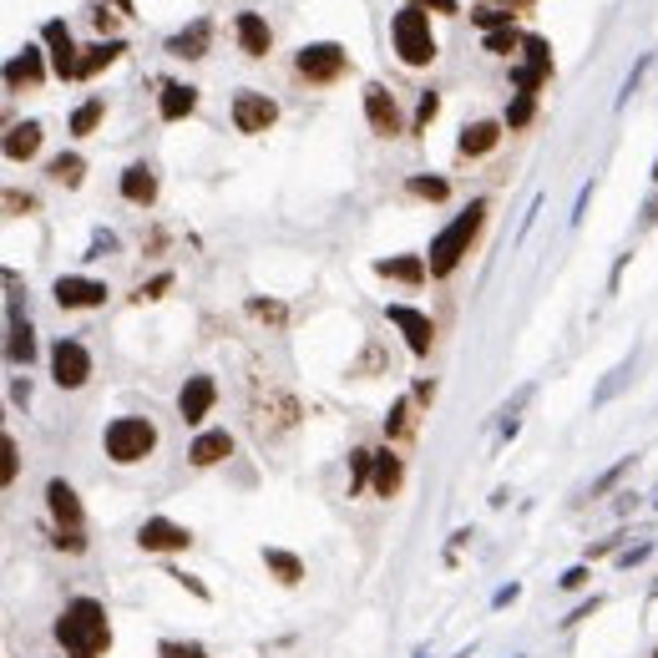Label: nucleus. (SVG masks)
Listing matches in <instances>:
<instances>
[{"label":"nucleus","mask_w":658,"mask_h":658,"mask_svg":"<svg viewBox=\"0 0 658 658\" xmlns=\"http://www.w3.org/2000/svg\"><path fill=\"white\" fill-rule=\"evenodd\" d=\"M56 643L66 648V658H102L112 648V618L102 598H71L56 613Z\"/></svg>","instance_id":"obj_1"},{"label":"nucleus","mask_w":658,"mask_h":658,"mask_svg":"<svg viewBox=\"0 0 658 658\" xmlns=\"http://www.w3.org/2000/svg\"><path fill=\"white\" fill-rule=\"evenodd\" d=\"M486 213H491V203L486 198H471L436 238H431V254H426V264H431V279H451L456 274V264L471 254V243H476V233L486 228Z\"/></svg>","instance_id":"obj_2"},{"label":"nucleus","mask_w":658,"mask_h":658,"mask_svg":"<svg viewBox=\"0 0 658 658\" xmlns=\"http://www.w3.org/2000/svg\"><path fill=\"white\" fill-rule=\"evenodd\" d=\"M102 451L117 461V466H137L157 451V426L147 416H117L107 431H102Z\"/></svg>","instance_id":"obj_3"},{"label":"nucleus","mask_w":658,"mask_h":658,"mask_svg":"<svg viewBox=\"0 0 658 658\" xmlns=\"http://www.w3.org/2000/svg\"><path fill=\"white\" fill-rule=\"evenodd\" d=\"M390 36H395V56L405 61V66H431L436 61V36H431V16L421 11V6H405V11H395V26H390Z\"/></svg>","instance_id":"obj_4"},{"label":"nucleus","mask_w":658,"mask_h":658,"mask_svg":"<svg viewBox=\"0 0 658 658\" xmlns=\"http://www.w3.org/2000/svg\"><path fill=\"white\" fill-rule=\"evenodd\" d=\"M294 71L309 81V87H329V81H340V76L350 71V56H345V46H335V41H314V46H304V51L294 56Z\"/></svg>","instance_id":"obj_5"},{"label":"nucleus","mask_w":658,"mask_h":658,"mask_svg":"<svg viewBox=\"0 0 658 658\" xmlns=\"http://www.w3.org/2000/svg\"><path fill=\"white\" fill-rule=\"evenodd\" d=\"M137 547H142L147 557H173V552H188V547H193V532H188L183 522H173V517H147V522L137 527Z\"/></svg>","instance_id":"obj_6"},{"label":"nucleus","mask_w":658,"mask_h":658,"mask_svg":"<svg viewBox=\"0 0 658 658\" xmlns=\"http://www.w3.org/2000/svg\"><path fill=\"white\" fill-rule=\"evenodd\" d=\"M51 380L61 385V390H81L92 380V355H87V345L81 340H56L51 345Z\"/></svg>","instance_id":"obj_7"},{"label":"nucleus","mask_w":658,"mask_h":658,"mask_svg":"<svg viewBox=\"0 0 658 658\" xmlns=\"http://www.w3.org/2000/svg\"><path fill=\"white\" fill-rule=\"evenodd\" d=\"M385 319L405 335L410 355H431V345H436V324H431V314L410 309V304H385Z\"/></svg>","instance_id":"obj_8"},{"label":"nucleus","mask_w":658,"mask_h":658,"mask_svg":"<svg viewBox=\"0 0 658 658\" xmlns=\"http://www.w3.org/2000/svg\"><path fill=\"white\" fill-rule=\"evenodd\" d=\"M547 76H552V46H547L542 36H527V46H522V61L512 66V87L537 97V87H542Z\"/></svg>","instance_id":"obj_9"},{"label":"nucleus","mask_w":658,"mask_h":658,"mask_svg":"<svg viewBox=\"0 0 658 658\" xmlns=\"http://www.w3.org/2000/svg\"><path fill=\"white\" fill-rule=\"evenodd\" d=\"M279 122V102L274 97H264V92H238L233 97V127L238 132H269Z\"/></svg>","instance_id":"obj_10"},{"label":"nucleus","mask_w":658,"mask_h":658,"mask_svg":"<svg viewBox=\"0 0 658 658\" xmlns=\"http://www.w3.org/2000/svg\"><path fill=\"white\" fill-rule=\"evenodd\" d=\"M46 507H51V522H56V532H87L81 522V497H76V486L71 481H61V476H51L46 481Z\"/></svg>","instance_id":"obj_11"},{"label":"nucleus","mask_w":658,"mask_h":658,"mask_svg":"<svg viewBox=\"0 0 658 658\" xmlns=\"http://www.w3.org/2000/svg\"><path fill=\"white\" fill-rule=\"evenodd\" d=\"M51 294H56L61 309H102L107 304V284L102 279H81V274H61L51 284Z\"/></svg>","instance_id":"obj_12"},{"label":"nucleus","mask_w":658,"mask_h":658,"mask_svg":"<svg viewBox=\"0 0 658 658\" xmlns=\"http://www.w3.org/2000/svg\"><path fill=\"white\" fill-rule=\"evenodd\" d=\"M365 117H370V127H375L380 137H400V132H405L400 107H395L390 87H380V81H370V87H365Z\"/></svg>","instance_id":"obj_13"},{"label":"nucleus","mask_w":658,"mask_h":658,"mask_svg":"<svg viewBox=\"0 0 658 658\" xmlns=\"http://www.w3.org/2000/svg\"><path fill=\"white\" fill-rule=\"evenodd\" d=\"M213 400H218L213 375H188V385L178 390V416H183V426H198L208 410H213Z\"/></svg>","instance_id":"obj_14"},{"label":"nucleus","mask_w":658,"mask_h":658,"mask_svg":"<svg viewBox=\"0 0 658 658\" xmlns=\"http://www.w3.org/2000/svg\"><path fill=\"white\" fill-rule=\"evenodd\" d=\"M41 41L51 46V71H56L61 81H76V66H81V56H76V41H71L66 21H46V26H41Z\"/></svg>","instance_id":"obj_15"},{"label":"nucleus","mask_w":658,"mask_h":658,"mask_svg":"<svg viewBox=\"0 0 658 658\" xmlns=\"http://www.w3.org/2000/svg\"><path fill=\"white\" fill-rule=\"evenodd\" d=\"M502 127L507 122H466L461 127V137H456V152L461 157H486V152H497V142H502Z\"/></svg>","instance_id":"obj_16"},{"label":"nucleus","mask_w":658,"mask_h":658,"mask_svg":"<svg viewBox=\"0 0 658 658\" xmlns=\"http://www.w3.org/2000/svg\"><path fill=\"white\" fill-rule=\"evenodd\" d=\"M157 112H162V122H183V117H193V112H198V87H188V81H162Z\"/></svg>","instance_id":"obj_17"},{"label":"nucleus","mask_w":658,"mask_h":658,"mask_svg":"<svg viewBox=\"0 0 658 658\" xmlns=\"http://www.w3.org/2000/svg\"><path fill=\"white\" fill-rule=\"evenodd\" d=\"M41 76H46V61H41L36 46H26V51H16L6 61V92H26V87H36Z\"/></svg>","instance_id":"obj_18"},{"label":"nucleus","mask_w":658,"mask_h":658,"mask_svg":"<svg viewBox=\"0 0 658 658\" xmlns=\"http://www.w3.org/2000/svg\"><path fill=\"white\" fill-rule=\"evenodd\" d=\"M238 46H243V56H254V61L269 56L274 31H269V21H264L259 11H243V16H238Z\"/></svg>","instance_id":"obj_19"},{"label":"nucleus","mask_w":658,"mask_h":658,"mask_svg":"<svg viewBox=\"0 0 658 658\" xmlns=\"http://www.w3.org/2000/svg\"><path fill=\"white\" fill-rule=\"evenodd\" d=\"M375 274L380 279H400V284H426L431 264L421 254H395V259H375Z\"/></svg>","instance_id":"obj_20"},{"label":"nucleus","mask_w":658,"mask_h":658,"mask_svg":"<svg viewBox=\"0 0 658 658\" xmlns=\"http://www.w3.org/2000/svg\"><path fill=\"white\" fill-rule=\"evenodd\" d=\"M122 198L137 203V208H152V203H157V173L147 168V162H132V168L122 173Z\"/></svg>","instance_id":"obj_21"},{"label":"nucleus","mask_w":658,"mask_h":658,"mask_svg":"<svg viewBox=\"0 0 658 658\" xmlns=\"http://www.w3.org/2000/svg\"><path fill=\"white\" fill-rule=\"evenodd\" d=\"M233 456V436L228 431H203L193 446H188V461L193 466H218V461H228Z\"/></svg>","instance_id":"obj_22"},{"label":"nucleus","mask_w":658,"mask_h":658,"mask_svg":"<svg viewBox=\"0 0 658 658\" xmlns=\"http://www.w3.org/2000/svg\"><path fill=\"white\" fill-rule=\"evenodd\" d=\"M122 51H127V46H122L117 36H107V41L87 46V51H81V66H76V81H92V76H97V71H107Z\"/></svg>","instance_id":"obj_23"},{"label":"nucleus","mask_w":658,"mask_h":658,"mask_svg":"<svg viewBox=\"0 0 658 658\" xmlns=\"http://www.w3.org/2000/svg\"><path fill=\"white\" fill-rule=\"evenodd\" d=\"M6 360H11V365H31V360H36V329H31V319H21L16 309H11V340H6Z\"/></svg>","instance_id":"obj_24"},{"label":"nucleus","mask_w":658,"mask_h":658,"mask_svg":"<svg viewBox=\"0 0 658 658\" xmlns=\"http://www.w3.org/2000/svg\"><path fill=\"white\" fill-rule=\"evenodd\" d=\"M208 36H213V26H208V16H198L188 31H178V36L168 41V51L183 56V61H198V56H208Z\"/></svg>","instance_id":"obj_25"},{"label":"nucleus","mask_w":658,"mask_h":658,"mask_svg":"<svg viewBox=\"0 0 658 658\" xmlns=\"http://www.w3.org/2000/svg\"><path fill=\"white\" fill-rule=\"evenodd\" d=\"M41 137H46L41 122H16V127L6 132V157H11V162H31V157L41 152Z\"/></svg>","instance_id":"obj_26"},{"label":"nucleus","mask_w":658,"mask_h":658,"mask_svg":"<svg viewBox=\"0 0 658 658\" xmlns=\"http://www.w3.org/2000/svg\"><path fill=\"white\" fill-rule=\"evenodd\" d=\"M370 481H375V497H385V502H390L395 491H400V481H405V466H400V456H395L390 446H385V451H375V476H370Z\"/></svg>","instance_id":"obj_27"},{"label":"nucleus","mask_w":658,"mask_h":658,"mask_svg":"<svg viewBox=\"0 0 658 658\" xmlns=\"http://www.w3.org/2000/svg\"><path fill=\"white\" fill-rule=\"evenodd\" d=\"M264 567H269V578H279L284 588H299L304 583V557L284 552V547H264Z\"/></svg>","instance_id":"obj_28"},{"label":"nucleus","mask_w":658,"mask_h":658,"mask_svg":"<svg viewBox=\"0 0 658 658\" xmlns=\"http://www.w3.org/2000/svg\"><path fill=\"white\" fill-rule=\"evenodd\" d=\"M385 436H390V441H410V436H416V400H410V395H400V400L390 405Z\"/></svg>","instance_id":"obj_29"},{"label":"nucleus","mask_w":658,"mask_h":658,"mask_svg":"<svg viewBox=\"0 0 658 658\" xmlns=\"http://www.w3.org/2000/svg\"><path fill=\"white\" fill-rule=\"evenodd\" d=\"M102 112H107V102H102V97H87V102L71 112V137H92L97 122H102Z\"/></svg>","instance_id":"obj_30"},{"label":"nucleus","mask_w":658,"mask_h":658,"mask_svg":"<svg viewBox=\"0 0 658 658\" xmlns=\"http://www.w3.org/2000/svg\"><path fill=\"white\" fill-rule=\"evenodd\" d=\"M51 178H56L61 188H81V178H87V162H81L76 152H61V157H51Z\"/></svg>","instance_id":"obj_31"},{"label":"nucleus","mask_w":658,"mask_h":658,"mask_svg":"<svg viewBox=\"0 0 658 658\" xmlns=\"http://www.w3.org/2000/svg\"><path fill=\"white\" fill-rule=\"evenodd\" d=\"M375 476V451H350V497H360V491H365V481Z\"/></svg>","instance_id":"obj_32"},{"label":"nucleus","mask_w":658,"mask_h":658,"mask_svg":"<svg viewBox=\"0 0 658 658\" xmlns=\"http://www.w3.org/2000/svg\"><path fill=\"white\" fill-rule=\"evenodd\" d=\"M527 46V36L517 31V26H507V31H486V51L491 56H512V51H522Z\"/></svg>","instance_id":"obj_33"},{"label":"nucleus","mask_w":658,"mask_h":658,"mask_svg":"<svg viewBox=\"0 0 658 658\" xmlns=\"http://www.w3.org/2000/svg\"><path fill=\"white\" fill-rule=\"evenodd\" d=\"M532 117H537V97H532V92H517V97H512V107H507V117H502V122H507V127H512V132H522V127H527V122H532Z\"/></svg>","instance_id":"obj_34"},{"label":"nucleus","mask_w":658,"mask_h":658,"mask_svg":"<svg viewBox=\"0 0 658 658\" xmlns=\"http://www.w3.org/2000/svg\"><path fill=\"white\" fill-rule=\"evenodd\" d=\"M405 188H410V198H426V203L451 198V183H446V178H410Z\"/></svg>","instance_id":"obj_35"},{"label":"nucleus","mask_w":658,"mask_h":658,"mask_svg":"<svg viewBox=\"0 0 658 658\" xmlns=\"http://www.w3.org/2000/svg\"><path fill=\"white\" fill-rule=\"evenodd\" d=\"M157 658H208V648L193 643V638H162V643H157Z\"/></svg>","instance_id":"obj_36"},{"label":"nucleus","mask_w":658,"mask_h":658,"mask_svg":"<svg viewBox=\"0 0 658 658\" xmlns=\"http://www.w3.org/2000/svg\"><path fill=\"white\" fill-rule=\"evenodd\" d=\"M249 314H254V319H264V324H274V329H279V324H289V309H284L279 299H249Z\"/></svg>","instance_id":"obj_37"},{"label":"nucleus","mask_w":658,"mask_h":658,"mask_svg":"<svg viewBox=\"0 0 658 658\" xmlns=\"http://www.w3.org/2000/svg\"><path fill=\"white\" fill-rule=\"evenodd\" d=\"M633 461H638V456H623L618 466H608V471H603V476L593 481V491H588V497H603V491H613V486H618V481H623V476L633 471Z\"/></svg>","instance_id":"obj_38"},{"label":"nucleus","mask_w":658,"mask_h":658,"mask_svg":"<svg viewBox=\"0 0 658 658\" xmlns=\"http://www.w3.org/2000/svg\"><path fill=\"white\" fill-rule=\"evenodd\" d=\"M436 112H441V92L431 87V92H421V107H416V122H410V132H426V127L436 122Z\"/></svg>","instance_id":"obj_39"},{"label":"nucleus","mask_w":658,"mask_h":658,"mask_svg":"<svg viewBox=\"0 0 658 658\" xmlns=\"http://www.w3.org/2000/svg\"><path fill=\"white\" fill-rule=\"evenodd\" d=\"M628 370H633V360H623V365H618V370H613V375H608L598 390H593V405H608V400L618 395V385H623V375H628Z\"/></svg>","instance_id":"obj_40"},{"label":"nucleus","mask_w":658,"mask_h":658,"mask_svg":"<svg viewBox=\"0 0 658 658\" xmlns=\"http://www.w3.org/2000/svg\"><path fill=\"white\" fill-rule=\"evenodd\" d=\"M588 578H593V567L588 562H572L557 583H562V593H578V588H588Z\"/></svg>","instance_id":"obj_41"},{"label":"nucleus","mask_w":658,"mask_h":658,"mask_svg":"<svg viewBox=\"0 0 658 658\" xmlns=\"http://www.w3.org/2000/svg\"><path fill=\"white\" fill-rule=\"evenodd\" d=\"M471 21L486 26V31H507V26H512V11H491V6H486V11H471Z\"/></svg>","instance_id":"obj_42"},{"label":"nucleus","mask_w":658,"mask_h":658,"mask_svg":"<svg viewBox=\"0 0 658 658\" xmlns=\"http://www.w3.org/2000/svg\"><path fill=\"white\" fill-rule=\"evenodd\" d=\"M0 451H6V471H0V481L11 486V481H16V471H21V451H16V441H11V436L0 441Z\"/></svg>","instance_id":"obj_43"},{"label":"nucleus","mask_w":658,"mask_h":658,"mask_svg":"<svg viewBox=\"0 0 658 658\" xmlns=\"http://www.w3.org/2000/svg\"><path fill=\"white\" fill-rule=\"evenodd\" d=\"M405 6H421V11H436V16H461L456 0H405Z\"/></svg>","instance_id":"obj_44"},{"label":"nucleus","mask_w":658,"mask_h":658,"mask_svg":"<svg viewBox=\"0 0 658 658\" xmlns=\"http://www.w3.org/2000/svg\"><path fill=\"white\" fill-rule=\"evenodd\" d=\"M112 249H117V233H97V238H92V249H87V259H107Z\"/></svg>","instance_id":"obj_45"},{"label":"nucleus","mask_w":658,"mask_h":658,"mask_svg":"<svg viewBox=\"0 0 658 658\" xmlns=\"http://www.w3.org/2000/svg\"><path fill=\"white\" fill-rule=\"evenodd\" d=\"M168 578H178V583H183V588H188V593H193L198 603H208V588H203V583L193 578V572H178V567H173V572H168Z\"/></svg>","instance_id":"obj_46"},{"label":"nucleus","mask_w":658,"mask_h":658,"mask_svg":"<svg viewBox=\"0 0 658 658\" xmlns=\"http://www.w3.org/2000/svg\"><path fill=\"white\" fill-rule=\"evenodd\" d=\"M162 289H173V274H157L152 284H142V289H137V299H162Z\"/></svg>","instance_id":"obj_47"},{"label":"nucleus","mask_w":658,"mask_h":658,"mask_svg":"<svg viewBox=\"0 0 658 658\" xmlns=\"http://www.w3.org/2000/svg\"><path fill=\"white\" fill-rule=\"evenodd\" d=\"M517 598H522V583H507V588L491 593V608H507V603H517Z\"/></svg>","instance_id":"obj_48"},{"label":"nucleus","mask_w":658,"mask_h":658,"mask_svg":"<svg viewBox=\"0 0 658 658\" xmlns=\"http://www.w3.org/2000/svg\"><path fill=\"white\" fill-rule=\"evenodd\" d=\"M6 208H11V213H36V198H31V193H26V198H21V193H6Z\"/></svg>","instance_id":"obj_49"},{"label":"nucleus","mask_w":658,"mask_h":658,"mask_svg":"<svg viewBox=\"0 0 658 658\" xmlns=\"http://www.w3.org/2000/svg\"><path fill=\"white\" fill-rule=\"evenodd\" d=\"M598 608H603V598H593V603H583V608H572V618H567V623H583V618H593Z\"/></svg>","instance_id":"obj_50"},{"label":"nucleus","mask_w":658,"mask_h":658,"mask_svg":"<svg viewBox=\"0 0 658 658\" xmlns=\"http://www.w3.org/2000/svg\"><path fill=\"white\" fill-rule=\"evenodd\" d=\"M588 198H593V183H583V193H578V208H572V223H583V208H588Z\"/></svg>","instance_id":"obj_51"},{"label":"nucleus","mask_w":658,"mask_h":658,"mask_svg":"<svg viewBox=\"0 0 658 658\" xmlns=\"http://www.w3.org/2000/svg\"><path fill=\"white\" fill-rule=\"evenodd\" d=\"M416 400H426V405H431V400H436V385H431V380H416Z\"/></svg>","instance_id":"obj_52"},{"label":"nucleus","mask_w":658,"mask_h":658,"mask_svg":"<svg viewBox=\"0 0 658 658\" xmlns=\"http://www.w3.org/2000/svg\"><path fill=\"white\" fill-rule=\"evenodd\" d=\"M643 223H658V188H653V198L643 203Z\"/></svg>","instance_id":"obj_53"},{"label":"nucleus","mask_w":658,"mask_h":658,"mask_svg":"<svg viewBox=\"0 0 658 658\" xmlns=\"http://www.w3.org/2000/svg\"><path fill=\"white\" fill-rule=\"evenodd\" d=\"M112 11H117V16H127V11H132V0H112Z\"/></svg>","instance_id":"obj_54"},{"label":"nucleus","mask_w":658,"mask_h":658,"mask_svg":"<svg viewBox=\"0 0 658 658\" xmlns=\"http://www.w3.org/2000/svg\"><path fill=\"white\" fill-rule=\"evenodd\" d=\"M648 178H653V183H658V157H653V173H648Z\"/></svg>","instance_id":"obj_55"},{"label":"nucleus","mask_w":658,"mask_h":658,"mask_svg":"<svg viewBox=\"0 0 658 658\" xmlns=\"http://www.w3.org/2000/svg\"><path fill=\"white\" fill-rule=\"evenodd\" d=\"M507 6H512V11H517V6H527V0H507Z\"/></svg>","instance_id":"obj_56"},{"label":"nucleus","mask_w":658,"mask_h":658,"mask_svg":"<svg viewBox=\"0 0 658 658\" xmlns=\"http://www.w3.org/2000/svg\"><path fill=\"white\" fill-rule=\"evenodd\" d=\"M653 658H658V648H653Z\"/></svg>","instance_id":"obj_57"}]
</instances>
